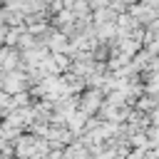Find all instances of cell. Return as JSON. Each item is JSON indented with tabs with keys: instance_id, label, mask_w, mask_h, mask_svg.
I'll return each instance as SVG.
<instances>
[{
	"instance_id": "6da1fadb",
	"label": "cell",
	"mask_w": 159,
	"mask_h": 159,
	"mask_svg": "<svg viewBox=\"0 0 159 159\" xmlns=\"http://www.w3.org/2000/svg\"><path fill=\"white\" fill-rule=\"evenodd\" d=\"M27 75H22L20 70L17 72H5V80H2V89L7 94H20L25 87H27Z\"/></svg>"
},
{
	"instance_id": "7a4b0ae2",
	"label": "cell",
	"mask_w": 159,
	"mask_h": 159,
	"mask_svg": "<svg viewBox=\"0 0 159 159\" xmlns=\"http://www.w3.org/2000/svg\"><path fill=\"white\" fill-rule=\"evenodd\" d=\"M104 104H102V92H97V89H89V92H84V97L77 102V109H82L84 114H92V112H97V109H102Z\"/></svg>"
}]
</instances>
